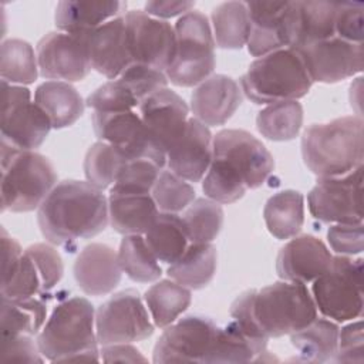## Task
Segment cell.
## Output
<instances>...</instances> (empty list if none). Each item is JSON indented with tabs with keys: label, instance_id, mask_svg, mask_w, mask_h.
<instances>
[{
	"label": "cell",
	"instance_id": "obj_1",
	"mask_svg": "<svg viewBox=\"0 0 364 364\" xmlns=\"http://www.w3.org/2000/svg\"><path fill=\"white\" fill-rule=\"evenodd\" d=\"M273 169L272 154L256 136L243 129H222L213 136V158L202 189L218 203H233L247 189L262 186Z\"/></svg>",
	"mask_w": 364,
	"mask_h": 364
},
{
	"label": "cell",
	"instance_id": "obj_2",
	"mask_svg": "<svg viewBox=\"0 0 364 364\" xmlns=\"http://www.w3.org/2000/svg\"><path fill=\"white\" fill-rule=\"evenodd\" d=\"M230 317L249 334L269 340L304 328L317 317V307L306 284L282 280L237 296Z\"/></svg>",
	"mask_w": 364,
	"mask_h": 364
},
{
	"label": "cell",
	"instance_id": "obj_3",
	"mask_svg": "<svg viewBox=\"0 0 364 364\" xmlns=\"http://www.w3.org/2000/svg\"><path fill=\"white\" fill-rule=\"evenodd\" d=\"M37 222L47 242L71 249L107 228L108 199L90 182L67 179L57 183L40 205Z\"/></svg>",
	"mask_w": 364,
	"mask_h": 364
},
{
	"label": "cell",
	"instance_id": "obj_4",
	"mask_svg": "<svg viewBox=\"0 0 364 364\" xmlns=\"http://www.w3.org/2000/svg\"><path fill=\"white\" fill-rule=\"evenodd\" d=\"M301 156L318 178L343 176L363 166V118L350 115L310 125L301 136Z\"/></svg>",
	"mask_w": 364,
	"mask_h": 364
},
{
	"label": "cell",
	"instance_id": "obj_5",
	"mask_svg": "<svg viewBox=\"0 0 364 364\" xmlns=\"http://www.w3.org/2000/svg\"><path fill=\"white\" fill-rule=\"evenodd\" d=\"M37 344L50 361H100L91 301L75 296L57 304L38 333Z\"/></svg>",
	"mask_w": 364,
	"mask_h": 364
},
{
	"label": "cell",
	"instance_id": "obj_6",
	"mask_svg": "<svg viewBox=\"0 0 364 364\" xmlns=\"http://www.w3.org/2000/svg\"><path fill=\"white\" fill-rule=\"evenodd\" d=\"M311 85L299 53L290 47L256 58L240 77L242 92L257 105L297 101Z\"/></svg>",
	"mask_w": 364,
	"mask_h": 364
},
{
	"label": "cell",
	"instance_id": "obj_7",
	"mask_svg": "<svg viewBox=\"0 0 364 364\" xmlns=\"http://www.w3.org/2000/svg\"><path fill=\"white\" fill-rule=\"evenodd\" d=\"M57 173L53 164L36 151H21L1 142V210L38 209L53 188Z\"/></svg>",
	"mask_w": 364,
	"mask_h": 364
},
{
	"label": "cell",
	"instance_id": "obj_8",
	"mask_svg": "<svg viewBox=\"0 0 364 364\" xmlns=\"http://www.w3.org/2000/svg\"><path fill=\"white\" fill-rule=\"evenodd\" d=\"M176 54L165 71L168 81L178 87H193L210 77L215 60V38L208 17L192 10L175 24Z\"/></svg>",
	"mask_w": 364,
	"mask_h": 364
},
{
	"label": "cell",
	"instance_id": "obj_9",
	"mask_svg": "<svg viewBox=\"0 0 364 364\" xmlns=\"http://www.w3.org/2000/svg\"><path fill=\"white\" fill-rule=\"evenodd\" d=\"M313 300L317 310L336 323H346L363 314V259L333 256L328 269L313 280Z\"/></svg>",
	"mask_w": 364,
	"mask_h": 364
},
{
	"label": "cell",
	"instance_id": "obj_10",
	"mask_svg": "<svg viewBox=\"0 0 364 364\" xmlns=\"http://www.w3.org/2000/svg\"><path fill=\"white\" fill-rule=\"evenodd\" d=\"M1 142L21 151L38 148L53 128L47 114L31 101V92L23 85L1 81Z\"/></svg>",
	"mask_w": 364,
	"mask_h": 364
},
{
	"label": "cell",
	"instance_id": "obj_11",
	"mask_svg": "<svg viewBox=\"0 0 364 364\" xmlns=\"http://www.w3.org/2000/svg\"><path fill=\"white\" fill-rule=\"evenodd\" d=\"M154 323L136 290L111 296L95 311V331L100 346L142 341L152 336Z\"/></svg>",
	"mask_w": 364,
	"mask_h": 364
},
{
	"label": "cell",
	"instance_id": "obj_12",
	"mask_svg": "<svg viewBox=\"0 0 364 364\" xmlns=\"http://www.w3.org/2000/svg\"><path fill=\"white\" fill-rule=\"evenodd\" d=\"M124 18L131 61L165 73L176 54L175 27L144 10H129Z\"/></svg>",
	"mask_w": 364,
	"mask_h": 364
},
{
	"label": "cell",
	"instance_id": "obj_13",
	"mask_svg": "<svg viewBox=\"0 0 364 364\" xmlns=\"http://www.w3.org/2000/svg\"><path fill=\"white\" fill-rule=\"evenodd\" d=\"M311 216L324 223L363 222V166L336 178H318L307 196Z\"/></svg>",
	"mask_w": 364,
	"mask_h": 364
},
{
	"label": "cell",
	"instance_id": "obj_14",
	"mask_svg": "<svg viewBox=\"0 0 364 364\" xmlns=\"http://www.w3.org/2000/svg\"><path fill=\"white\" fill-rule=\"evenodd\" d=\"M219 327L206 317L188 316L165 327L154 347V363H206Z\"/></svg>",
	"mask_w": 364,
	"mask_h": 364
},
{
	"label": "cell",
	"instance_id": "obj_15",
	"mask_svg": "<svg viewBox=\"0 0 364 364\" xmlns=\"http://www.w3.org/2000/svg\"><path fill=\"white\" fill-rule=\"evenodd\" d=\"M313 82L334 84L364 68L363 43H350L337 36L296 50Z\"/></svg>",
	"mask_w": 364,
	"mask_h": 364
},
{
	"label": "cell",
	"instance_id": "obj_16",
	"mask_svg": "<svg viewBox=\"0 0 364 364\" xmlns=\"http://www.w3.org/2000/svg\"><path fill=\"white\" fill-rule=\"evenodd\" d=\"M38 71L43 78L74 82L91 71L85 34L53 31L37 44Z\"/></svg>",
	"mask_w": 364,
	"mask_h": 364
},
{
	"label": "cell",
	"instance_id": "obj_17",
	"mask_svg": "<svg viewBox=\"0 0 364 364\" xmlns=\"http://www.w3.org/2000/svg\"><path fill=\"white\" fill-rule=\"evenodd\" d=\"M91 119L97 138L119 149L127 159L148 158L161 168L166 165V154L155 146L139 114L94 112Z\"/></svg>",
	"mask_w": 364,
	"mask_h": 364
},
{
	"label": "cell",
	"instance_id": "obj_18",
	"mask_svg": "<svg viewBox=\"0 0 364 364\" xmlns=\"http://www.w3.org/2000/svg\"><path fill=\"white\" fill-rule=\"evenodd\" d=\"M250 17L247 50L253 57L291 46L294 27V1L246 3Z\"/></svg>",
	"mask_w": 364,
	"mask_h": 364
},
{
	"label": "cell",
	"instance_id": "obj_19",
	"mask_svg": "<svg viewBox=\"0 0 364 364\" xmlns=\"http://www.w3.org/2000/svg\"><path fill=\"white\" fill-rule=\"evenodd\" d=\"M139 117L155 146L166 154L185 132L189 107L175 91L164 88L139 104Z\"/></svg>",
	"mask_w": 364,
	"mask_h": 364
},
{
	"label": "cell",
	"instance_id": "obj_20",
	"mask_svg": "<svg viewBox=\"0 0 364 364\" xmlns=\"http://www.w3.org/2000/svg\"><path fill=\"white\" fill-rule=\"evenodd\" d=\"M213 158V136L209 128L189 118L185 132L166 152V165L179 178L188 182H200Z\"/></svg>",
	"mask_w": 364,
	"mask_h": 364
},
{
	"label": "cell",
	"instance_id": "obj_21",
	"mask_svg": "<svg viewBox=\"0 0 364 364\" xmlns=\"http://www.w3.org/2000/svg\"><path fill=\"white\" fill-rule=\"evenodd\" d=\"M328 247L311 235L294 236L279 252L276 272L282 280L309 283L321 276L331 264Z\"/></svg>",
	"mask_w": 364,
	"mask_h": 364
},
{
	"label": "cell",
	"instance_id": "obj_22",
	"mask_svg": "<svg viewBox=\"0 0 364 364\" xmlns=\"http://www.w3.org/2000/svg\"><path fill=\"white\" fill-rule=\"evenodd\" d=\"M91 67L108 80H117L132 64L125 34V18L118 16L85 33Z\"/></svg>",
	"mask_w": 364,
	"mask_h": 364
},
{
	"label": "cell",
	"instance_id": "obj_23",
	"mask_svg": "<svg viewBox=\"0 0 364 364\" xmlns=\"http://www.w3.org/2000/svg\"><path fill=\"white\" fill-rule=\"evenodd\" d=\"M242 98V90L233 78L215 74L193 90L191 109L193 118L206 127L223 125L236 112Z\"/></svg>",
	"mask_w": 364,
	"mask_h": 364
},
{
	"label": "cell",
	"instance_id": "obj_24",
	"mask_svg": "<svg viewBox=\"0 0 364 364\" xmlns=\"http://www.w3.org/2000/svg\"><path fill=\"white\" fill-rule=\"evenodd\" d=\"M73 270L78 287L90 296L111 293L122 276L118 253L105 243L87 245L78 253Z\"/></svg>",
	"mask_w": 364,
	"mask_h": 364
},
{
	"label": "cell",
	"instance_id": "obj_25",
	"mask_svg": "<svg viewBox=\"0 0 364 364\" xmlns=\"http://www.w3.org/2000/svg\"><path fill=\"white\" fill-rule=\"evenodd\" d=\"M159 215L151 193H112L108 196V216L112 229L124 236L145 235Z\"/></svg>",
	"mask_w": 364,
	"mask_h": 364
},
{
	"label": "cell",
	"instance_id": "obj_26",
	"mask_svg": "<svg viewBox=\"0 0 364 364\" xmlns=\"http://www.w3.org/2000/svg\"><path fill=\"white\" fill-rule=\"evenodd\" d=\"M121 1H60L55 7V26L68 34H85L121 16Z\"/></svg>",
	"mask_w": 364,
	"mask_h": 364
},
{
	"label": "cell",
	"instance_id": "obj_27",
	"mask_svg": "<svg viewBox=\"0 0 364 364\" xmlns=\"http://www.w3.org/2000/svg\"><path fill=\"white\" fill-rule=\"evenodd\" d=\"M338 3L294 1V27L290 48L321 41L336 36V14Z\"/></svg>",
	"mask_w": 364,
	"mask_h": 364
},
{
	"label": "cell",
	"instance_id": "obj_28",
	"mask_svg": "<svg viewBox=\"0 0 364 364\" xmlns=\"http://www.w3.org/2000/svg\"><path fill=\"white\" fill-rule=\"evenodd\" d=\"M34 102L47 114L53 128L71 127L84 114L81 94L65 81H46L34 92Z\"/></svg>",
	"mask_w": 364,
	"mask_h": 364
},
{
	"label": "cell",
	"instance_id": "obj_29",
	"mask_svg": "<svg viewBox=\"0 0 364 364\" xmlns=\"http://www.w3.org/2000/svg\"><path fill=\"white\" fill-rule=\"evenodd\" d=\"M267 338L243 330L235 320L218 330L216 340L206 363H252L267 350Z\"/></svg>",
	"mask_w": 364,
	"mask_h": 364
},
{
	"label": "cell",
	"instance_id": "obj_30",
	"mask_svg": "<svg viewBox=\"0 0 364 364\" xmlns=\"http://www.w3.org/2000/svg\"><path fill=\"white\" fill-rule=\"evenodd\" d=\"M218 253L212 243H189L183 255L168 267V276L176 283L198 290L210 283L216 272Z\"/></svg>",
	"mask_w": 364,
	"mask_h": 364
},
{
	"label": "cell",
	"instance_id": "obj_31",
	"mask_svg": "<svg viewBox=\"0 0 364 364\" xmlns=\"http://www.w3.org/2000/svg\"><path fill=\"white\" fill-rule=\"evenodd\" d=\"M263 216L270 235L279 240L291 239L304 222V198L293 189L280 191L267 199Z\"/></svg>",
	"mask_w": 364,
	"mask_h": 364
},
{
	"label": "cell",
	"instance_id": "obj_32",
	"mask_svg": "<svg viewBox=\"0 0 364 364\" xmlns=\"http://www.w3.org/2000/svg\"><path fill=\"white\" fill-rule=\"evenodd\" d=\"M338 326L330 318H314L304 328L291 333L290 341L300 358L307 363H326L334 358L338 344Z\"/></svg>",
	"mask_w": 364,
	"mask_h": 364
},
{
	"label": "cell",
	"instance_id": "obj_33",
	"mask_svg": "<svg viewBox=\"0 0 364 364\" xmlns=\"http://www.w3.org/2000/svg\"><path fill=\"white\" fill-rule=\"evenodd\" d=\"M144 237L156 259L166 264L175 263L189 246L182 218L178 213L159 212Z\"/></svg>",
	"mask_w": 364,
	"mask_h": 364
},
{
	"label": "cell",
	"instance_id": "obj_34",
	"mask_svg": "<svg viewBox=\"0 0 364 364\" xmlns=\"http://www.w3.org/2000/svg\"><path fill=\"white\" fill-rule=\"evenodd\" d=\"M145 303L155 327L165 328L189 307L191 290L175 280H159L145 291Z\"/></svg>",
	"mask_w": 364,
	"mask_h": 364
},
{
	"label": "cell",
	"instance_id": "obj_35",
	"mask_svg": "<svg viewBox=\"0 0 364 364\" xmlns=\"http://www.w3.org/2000/svg\"><path fill=\"white\" fill-rule=\"evenodd\" d=\"M47 317V306L44 301L28 299H3L0 330L1 337L36 336L40 333Z\"/></svg>",
	"mask_w": 364,
	"mask_h": 364
},
{
	"label": "cell",
	"instance_id": "obj_36",
	"mask_svg": "<svg viewBox=\"0 0 364 364\" xmlns=\"http://www.w3.org/2000/svg\"><path fill=\"white\" fill-rule=\"evenodd\" d=\"M213 38L220 48L237 50L247 44L250 17L243 1H225L212 11Z\"/></svg>",
	"mask_w": 364,
	"mask_h": 364
},
{
	"label": "cell",
	"instance_id": "obj_37",
	"mask_svg": "<svg viewBox=\"0 0 364 364\" xmlns=\"http://www.w3.org/2000/svg\"><path fill=\"white\" fill-rule=\"evenodd\" d=\"M303 125V107L299 101L269 104L256 117L257 131L270 141H291Z\"/></svg>",
	"mask_w": 364,
	"mask_h": 364
},
{
	"label": "cell",
	"instance_id": "obj_38",
	"mask_svg": "<svg viewBox=\"0 0 364 364\" xmlns=\"http://www.w3.org/2000/svg\"><path fill=\"white\" fill-rule=\"evenodd\" d=\"M118 260L122 272L138 283H151L161 277L159 260L149 249L142 235H127L122 237L118 250Z\"/></svg>",
	"mask_w": 364,
	"mask_h": 364
},
{
	"label": "cell",
	"instance_id": "obj_39",
	"mask_svg": "<svg viewBox=\"0 0 364 364\" xmlns=\"http://www.w3.org/2000/svg\"><path fill=\"white\" fill-rule=\"evenodd\" d=\"M1 81L17 85L33 84L38 75L37 55L30 43L20 38H9L0 48Z\"/></svg>",
	"mask_w": 364,
	"mask_h": 364
},
{
	"label": "cell",
	"instance_id": "obj_40",
	"mask_svg": "<svg viewBox=\"0 0 364 364\" xmlns=\"http://www.w3.org/2000/svg\"><path fill=\"white\" fill-rule=\"evenodd\" d=\"M181 218L189 243H212L223 226V209L209 198H196Z\"/></svg>",
	"mask_w": 364,
	"mask_h": 364
},
{
	"label": "cell",
	"instance_id": "obj_41",
	"mask_svg": "<svg viewBox=\"0 0 364 364\" xmlns=\"http://www.w3.org/2000/svg\"><path fill=\"white\" fill-rule=\"evenodd\" d=\"M128 159L115 146L98 141L90 146L84 158V175L87 182L104 191L117 179L118 172Z\"/></svg>",
	"mask_w": 364,
	"mask_h": 364
},
{
	"label": "cell",
	"instance_id": "obj_42",
	"mask_svg": "<svg viewBox=\"0 0 364 364\" xmlns=\"http://www.w3.org/2000/svg\"><path fill=\"white\" fill-rule=\"evenodd\" d=\"M44 293L43 280L33 257L24 250L14 267L1 274L3 299H28Z\"/></svg>",
	"mask_w": 364,
	"mask_h": 364
},
{
	"label": "cell",
	"instance_id": "obj_43",
	"mask_svg": "<svg viewBox=\"0 0 364 364\" xmlns=\"http://www.w3.org/2000/svg\"><path fill=\"white\" fill-rule=\"evenodd\" d=\"M151 195L159 212L168 213H179L196 199L193 186L169 169L161 171Z\"/></svg>",
	"mask_w": 364,
	"mask_h": 364
},
{
	"label": "cell",
	"instance_id": "obj_44",
	"mask_svg": "<svg viewBox=\"0 0 364 364\" xmlns=\"http://www.w3.org/2000/svg\"><path fill=\"white\" fill-rule=\"evenodd\" d=\"M156 162L148 158L128 159L117 175L109 192L112 193H151L161 171Z\"/></svg>",
	"mask_w": 364,
	"mask_h": 364
},
{
	"label": "cell",
	"instance_id": "obj_45",
	"mask_svg": "<svg viewBox=\"0 0 364 364\" xmlns=\"http://www.w3.org/2000/svg\"><path fill=\"white\" fill-rule=\"evenodd\" d=\"M85 105L94 112H127L139 107V101L134 92L119 80H109L91 92Z\"/></svg>",
	"mask_w": 364,
	"mask_h": 364
},
{
	"label": "cell",
	"instance_id": "obj_46",
	"mask_svg": "<svg viewBox=\"0 0 364 364\" xmlns=\"http://www.w3.org/2000/svg\"><path fill=\"white\" fill-rule=\"evenodd\" d=\"M136 97L139 104L149 95L168 88V77L156 68L132 63L118 77Z\"/></svg>",
	"mask_w": 364,
	"mask_h": 364
},
{
	"label": "cell",
	"instance_id": "obj_47",
	"mask_svg": "<svg viewBox=\"0 0 364 364\" xmlns=\"http://www.w3.org/2000/svg\"><path fill=\"white\" fill-rule=\"evenodd\" d=\"M34 260L41 280L44 291L51 290L63 277L64 264L60 253L47 243H34L24 249Z\"/></svg>",
	"mask_w": 364,
	"mask_h": 364
},
{
	"label": "cell",
	"instance_id": "obj_48",
	"mask_svg": "<svg viewBox=\"0 0 364 364\" xmlns=\"http://www.w3.org/2000/svg\"><path fill=\"white\" fill-rule=\"evenodd\" d=\"M331 249L337 255L354 256L364 250V230L361 223H334L327 232Z\"/></svg>",
	"mask_w": 364,
	"mask_h": 364
},
{
	"label": "cell",
	"instance_id": "obj_49",
	"mask_svg": "<svg viewBox=\"0 0 364 364\" xmlns=\"http://www.w3.org/2000/svg\"><path fill=\"white\" fill-rule=\"evenodd\" d=\"M363 4L355 1H341L336 14V36L350 41L363 43Z\"/></svg>",
	"mask_w": 364,
	"mask_h": 364
},
{
	"label": "cell",
	"instance_id": "obj_50",
	"mask_svg": "<svg viewBox=\"0 0 364 364\" xmlns=\"http://www.w3.org/2000/svg\"><path fill=\"white\" fill-rule=\"evenodd\" d=\"M1 363H43L44 357L33 336L1 337Z\"/></svg>",
	"mask_w": 364,
	"mask_h": 364
},
{
	"label": "cell",
	"instance_id": "obj_51",
	"mask_svg": "<svg viewBox=\"0 0 364 364\" xmlns=\"http://www.w3.org/2000/svg\"><path fill=\"white\" fill-rule=\"evenodd\" d=\"M363 321L357 320L338 331V344L334 354V361L337 363H363Z\"/></svg>",
	"mask_w": 364,
	"mask_h": 364
},
{
	"label": "cell",
	"instance_id": "obj_52",
	"mask_svg": "<svg viewBox=\"0 0 364 364\" xmlns=\"http://www.w3.org/2000/svg\"><path fill=\"white\" fill-rule=\"evenodd\" d=\"M195 7L193 1H148L145 13L156 18H169L179 14H186Z\"/></svg>",
	"mask_w": 364,
	"mask_h": 364
},
{
	"label": "cell",
	"instance_id": "obj_53",
	"mask_svg": "<svg viewBox=\"0 0 364 364\" xmlns=\"http://www.w3.org/2000/svg\"><path fill=\"white\" fill-rule=\"evenodd\" d=\"M101 360L105 363L112 361H127V363H136V361H146V358L136 350L131 343H119V344H109L102 346Z\"/></svg>",
	"mask_w": 364,
	"mask_h": 364
},
{
	"label": "cell",
	"instance_id": "obj_54",
	"mask_svg": "<svg viewBox=\"0 0 364 364\" xmlns=\"http://www.w3.org/2000/svg\"><path fill=\"white\" fill-rule=\"evenodd\" d=\"M1 249H3L1 250V256H3L1 274H6L14 267V264L18 262L24 250H21V246L18 245V242L14 237H11L4 228H1Z\"/></svg>",
	"mask_w": 364,
	"mask_h": 364
}]
</instances>
